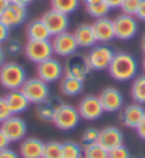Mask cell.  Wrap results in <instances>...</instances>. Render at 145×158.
<instances>
[{"label":"cell","instance_id":"cell-1","mask_svg":"<svg viewBox=\"0 0 145 158\" xmlns=\"http://www.w3.org/2000/svg\"><path fill=\"white\" fill-rule=\"evenodd\" d=\"M138 61L128 52H115L111 64L109 66V73L117 82H128L138 75Z\"/></svg>","mask_w":145,"mask_h":158},{"label":"cell","instance_id":"cell-2","mask_svg":"<svg viewBox=\"0 0 145 158\" xmlns=\"http://www.w3.org/2000/svg\"><path fill=\"white\" fill-rule=\"evenodd\" d=\"M27 81V72L21 64L6 61L0 66V85L7 90H18Z\"/></svg>","mask_w":145,"mask_h":158},{"label":"cell","instance_id":"cell-3","mask_svg":"<svg viewBox=\"0 0 145 158\" xmlns=\"http://www.w3.org/2000/svg\"><path fill=\"white\" fill-rule=\"evenodd\" d=\"M80 114L78 107L69 105V103H61V106L58 107L55 113V117H54L52 123L55 124L56 128H59L62 131H69L73 128L78 127L80 122Z\"/></svg>","mask_w":145,"mask_h":158},{"label":"cell","instance_id":"cell-4","mask_svg":"<svg viewBox=\"0 0 145 158\" xmlns=\"http://www.w3.org/2000/svg\"><path fill=\"white\" fill-rule=\"evenodd\" d=\"M24 55L33 64H40L54 55L51 40H27L24 44Z\"/></svg>","mask_w":145,"mask_h":158},{"label":"cell","instance_id":"cell-5","mask_svg":"<svg viewBox=\"0 0 145 158\" xmlns=\"http://www.w3.org/2000/svg\"><path fill=\"white\" fill-rule=\"evenodd\" d=\"M20 90L26 95V98L28 99V102L31 105H40V103L45 102L46 99L51 96L48 83L41 81L38 76L28 78L24 82V85L21 86Z\"/></svg>","mask_w":145,"mask_h":158},{"label":"cell","instance_id":"cell-6","mask_svg":"<svg viewBox=\"0 0 145 158\" xmlns=\"http://www.w3.org/2000/svg\"><path fill=\"white\" fill-rule=\"evenodd\" d=\"M114 51L106 44H96L92 47L89 54L86 55L87 62H89L92 71H107L114 58Z\"/></svg>","mask_w":145,"mask_h":158},{"label":"cell","instance_id":"cell-7","mask_svg":"<svg viewBox=\"0 0 145 158\" xmlns=\"http://www.w3.org/2000/svg\"><path fill=\"white\" fill-rule=\"evenodd\" d=\"M37 76L46 83H52L56 81H61L65 75L63 72V64L61 62L58 58H51L45 59L42 62L37 64Z\"/></svg>","mask_w":145,"mask_h":158},{"label":"cell","instance_id":"cell-8","mask_svg":"<svg viewBox=\"0 0 145 158\" xmlns=\"http://www.w3.org/2000/svg\"><path fill=\"white\" fill-rule=\"evenodd\" d=\"M113 24H114L115 38L121 40V41L134 38L138 33V19L131 14H119L113 20Z\"/></svg>","mask_w":145,"mask_h":158},{"label":"cell","instance_id":"cell-9","mask_svg":"<svg viewBox=\"0 0 145 158\" xmlns=\"http://www.w3.org/2000/svg\"><path fill=\"white\" fill-rule=\"evenodd\" d=\"M63 72L66 76H72L76 79H82L85 81L92 72L89 62L86 55H80V54H73V55L68 56L66 61L63 62Z\"/></svg>","mask_w":145,"mask_h":158},{"label":"cell","instance_id":"cell-10","mask_svg":"<svg viewBox=\"0 0 145 158\" xmlns=\"http://www.w3.org/2000/svg\"><path fill=\"white\" fill-rule=\"evenodd\" d=\"M51 44H52L54 55L61 56V58H68L78 52V48H79L73 33H69V31L54 35L51 38Z\"/></svg>","mask_w":145,"mask_h":158},{"label":"cell","instance_id":"cell-11","mask_svg":"<svg viewBox=\"0 0 145 158\" xmlns=\"http://www.w3.org/2000/svg\"><path fill=\"white\" fill-rule=\"evenodd\" d=\"M78 110H79L80 117L83 120H87V122H95V120L102 117L104 113L99 96L96 95H86L85 98L80 99L79 105H78Z\"/></svg>","mask_w":145,"mask_h":158},{"label":"cell","instance_id":"cell-12","mask_svg":"<svg viewBox=\"0 0 145 158\" xmlns=\"http://www.w3.org/2000/svg\"><path fill=\"white\" fill-rule=\"evenodd\" d=\"M0 127L4 131V134L7 135V138L10 140V143H17L26 138L27 123L18 114H11L7 120L2 123Z\"/></svg>","mask_w":145,"mask_h":158},{"label":"cell","instance_id":"cell-13","mask_svg":"<svg viewBox=\"0 0 145 158\" xmlns=\"http://www.w3.org/2000/svg\"><path fill=\"white\" fill-rule=\"evenodd\" d=\"M41 20L44 21V24L46 26V28L52 37L58 35L61 33H65L69 28V16H66L61 11H56L54 9L45 11L41 17Z\"/></svg>","mask_w":145,"mask_h":158},{"label":"cell","instance_id":"cell-14","mask_svg":"<svg viewBox=\"0 0 145 158\" xmlns=\"http://www.w3.org/2000/svg\"><path fill=\"white\" fill-rule=\"evenodd\" d=\"M99 99L106 113H117L124 107V96L120 92V89L114 86L103 89L99 95Z\"/></svg>","mask_w":145,"mask_h":158},{"label":"cell","instance_id":"cell-15","mask_svg":"<svg viewBox=\"0 0 145 158\" xmlns=\"http://www.w3.org/2000/svg\"><path fill=\"white\" fill-rule=\"evenodd\" d=\"M26 20H27V7L20 6V4L14 3L11 0L9 6L4 9L3 13L0 14V21L6 24L9 28L21 26V24H24Z\"/></svg>","mask_w":145,"mask_h":158},{"label":"cell","instance_id":"cell-16","mask_svg":"<svg viewBox=\"0 0 145 158\" xmlns=\"http://www.w3.org/2000/svg\"><path fill=\"white\" fill-rule=\"evenodd\" d=\"M144 117L145 109L144 105H139V103H130L120 110V122L123 126L128 128H137Z\"/></svg>","mask_w":145,"mask_h":158},{"label":"cell","instance_id":"cell-17","mask_svg":"<svg viewBox=\"0 0 145 158\" xmlns=\"http://www.w3.org/2000/svg\"><path fill=\"white\" fill-rule=\"evenodd\" d=\"M99 144L103 148H106L107 151L113 150V148L119 147V145L124 144V134L119 127L114 126H107V127L102 128L99 133Z\"/></svg>","mask_w":145,"mask_h":158},{"label":"cell","instance_id":"cell-18","mask_svg":"<svg viewBox=\"0 0 145 158\" xmlns=\"http://www.w3.org/2000/svg\"><path fill=\"white\" fill-rule=\"evenodd\" d=\"M93 30H95L97 44H109L115 38L114 24H113V20H110L109 17L95 20Z\"/></svg>","mask_w":145,"mask_h":158},{"label":"cell","instance_id":"cell-19","mask_svg":"<svg viewBox=\"0 0 145 158\" xmlns=\"http://www.w3.org/2000/svg\"><path fill=\"white\" fill-rule=\"evenodd\" d=\"M45 143L37 137H26L21 140L18 154L21 158H42Z\"/></svg>","mask_w":145,"mask_h":158},{"label":"cell","instance_id":"cell-20","mask_svg":"<svg viewBox=\"0 0 145 158\" xmlns=\"http://www.w3.org/2000/svg\"><path fill=\"white\" fill-rule=\"evenodd\" d=\"M73 35H75V40L78 45H79V48H92V47H95L97 44L93 24L89 23L79 24L73 31Z\"/></svg>","mask_w":145,"mask_h":158},{"label":"cell","instance_id":"cell-21","mask_svg":"<svg viewBox=\"0 0 145 158\" xmlns=\"http://www.w3.org/2000/svg\"><path fill=\"white\" fill-rule=\"evenodd\" d=\"M62 100L56 96H50L46 99L45 102L37 105L35 109V113H37V117L40 118L41 122H51L52 123L54 117H55V113L58 110V107L61 106Z\"/></svg>","mask_w":145,"mask_h":158},{"label":"cell","instance_id":"cell-22","mask_svg":"<svg viewBox=\"0 0 145 158\" xmlns=\"http://www.w3.org/2000/svg\"><path fill=\"white\" fill-rule=\"evenodd\" d=\"M4 98H6L7 105L10 107L11 114H21L31 105L28 102V99L26 98V95L21 92L20 89L18 90H9V93Z\"/></svg>","mask_w":145,"mask_h":158},{"label":"cell","instance_id":"cell-23","mask_svg":"<svg viewBox=\"0 0 145 158\" xmlns=\"http://www.w3.org/2000/svg\"><path fill=\"white\" fill-rule=\"evenodd\" d=\"M27 40H51L52 35L50 34L46 26L41 19L31 20L26 27Z\"/></svg>","mask_w":145,"mask_h":158},{"label":"cell","instance_id":"cell-24","mask_svg":"<svg viewBox=\"0 0 145 158\" xmlns=\"http://www.w3.org/2000/svg\"><path fill=\"white\" fill-rule=\"evenodd\" d=\"M83 86H85V81L72 78V76L63 75V78L59 81V90L63 96H69V98L79 95L83 90Z\"/></svg>","mask_w":145,"mask_h":158},{"label":"cell","instance_id":"cell-25","mask_svg":"<svg viewBox=\"0 0 145 158\" xmlns=\"http://www.w3.org/2000/svg\"><path fill=\"white\" fill-rule=\"evenodd\" d=\"M131 98L135 103L145 105V73L137 75L131 83Z\"/></svg>","mask_w":145,"mask_h":158},{"label":"cell","instance_id":"cell-26","mask_svg":"<svg viewBox=\"0 0 145 158\" xmlns=\"http://www.w3.org/2000/svg\"><path fill=\"white\" fill-rule=\"evenodd\" d=\"M82 0H51V9L69 16L79 9Z\"/></svg>","mask_w":145,"mask_h":158},{"label":"cell","instance_id":"cell-27","mask_svg":"<svg viewBox=\"0 0 145 158\" xmlns=\"http://www.w3.org/2000/svg\"><path fill=\"white\" fill-rule=\"evenodd\" d=\"M62 155L63 158H83V147L75 141H63Z\"/></svg>","mask_w":145,"mask_h":158},{"label":"cell","instance_id":"cell-28","mask_svg":"<svg viewBox=\"0 0 145 158\" xmlns=\"http://www.w3.org/2000/svg\"><path fill=\"white\" fill-rule=\"evenodd\" d=\"M86 7V13L89 14L90 17H93V19H103V17H107V14H109V11L111 9H110L107 4H106V2H99V3H93V4H87Z\"/></svg>","mask_w":145,"mask_h":158},{"label":"cell","instance_id":"cell-29","mask_svg":"<svg viewBox=\"0 0 145 158\" xmlns=\"http://www.w3.org/2000/svg\"><path fill=\"white\" fill-rule=\"evenodd\" d=\"M99 133H100V130H97V128H95V127L86 128L85 131L82 133V135H80L79 144L82 145L83 148L89 147V145H93V144H97V143H99Z\"/></svg>","mask_w":145,"mask_h":158},{"label":"cell","instance_id":"cell-30","mask_svg":"<svg viewBox=\"0 0 145 158\" xmlns=\"http://www.w3.org/2000/svg\"><path fill=\"white\" fill-rule=\"evenodd\" d=\"M3 47H4V51H6V55L9 56H17L20 55L21 52H24V44L18 38H11L10 37L3 44Z\"/></svg>","mask_w":145,"mask_h":158},{"label":"cell","instance_id":"cell-31","mask_svg":"<svg viewBox=\"0 0 145 158\" xmlns=\"http://www.w3.org/2000/svg\"><path fill=\"white\" fill-rule=\"evenodd\" d=\"M42 158H63V155H62V143H58V141L45 143Z\"/></svg>","mask_w":145,"mask_h":158},{"label":"cell","instance_id":"cell-32","mask_svg":"<svg viewBox=\"0 0 145 158\" xmlns=\"http://www.w3.org/2000/svg\"><path fill=\"white\" fill-rule=\"evenodd\" d=\"M83 158H109V151L97 143L83 148Z\"/></svg>","mask_w":145,"mask_h":158},{"label":"cell","instance_id":"cell-33","mask_svg":"<svg viewBox=\"0 0 145 158\" xmlns=\"http://www.w3.org/2000/svg\"><path fill=\"white\" fill-rule=\"evenodd\" d=\"M139 3H141V0H123L120 9H121L123 13L135 16V14H137V10H138V7H139Z\"/></svg>","mask_w":145,"mask_h":158},{"label":"cell","instance_id":"cell-34","mask_svg":"<svg viewBox=\"0 0 145 158\" xmlns=\"http://www.w3.org/2000/svg\"><path fill=\"white\" fill-rule=\"evenodd\" d=\"M109 158H131V152L124 144L109 151Z\"/></svg>","mask_w":145,"mask_h":158},{"label":"cell","instance_id":"cell-35","mask_svg":"<svg viewBox=\"0 0 145 158\" xmlns=\"http://www.w3.org/2000/svg\"><path fill=\"white\" fill-rule=\"evenodd\" d=\"M11 116V112H10V107L7 105V100L4 96H0V124L7 120V118Z\"/></svg>","mask_w":145,"mask_h":158},{"label":"cell","instance_id":"cell-36","mask_svg":"<svg viewBox=\"0 0 145 158\" xmlns=\"http://www.w3.org/2000/svg\"><path fill=\"white\" fill-rule=\"evenodd\" d=\"M9 38H10V28L0 21V44L3 45Z\"/></svg>","mask_w":145,"mask_h":158},{"label":"cell","instance_id":"cell-37","mask_svg":"<svg viewBox=\"0 0 145 158\" xmlns=\"http://www.w3.org/2000/svg\"><path fill=\"white\" fill-rule=\"evenodd\" d=\"M0 158H21L20 154L14 150H11L10 147L6 148V150H2L0 151Z\"/></svg>","mask_w":145,"mask_h":158},{"label":"cell","instance_id":"cell-38","mask_svg":"<svg viewBox=\"0 0 145 158\" xmlns=\"http://www.w3.org/2000/svg\"><path fill=\"white\" fill-rule=\"evenodd\" d=\"M10 147V140L7 138V135L4 134V131L0 127V151L2 150H6V148Z\"/></svg>","mask_w":145,"mask_h":158},{"label":"cell","instance_id":"cell-39","mask_svg":"<svg viewBox=\"0 0 145 158\" xmlns=\"http://www.w3.org/2000/svg\"><path fill=\"white\" fill-rule=\"evenodd\" d=\"M135 17H137L139 21H145V0H141V3H139V7H138V10H137Z\"/></svg>","mask_w":145,"mask_h":158},{"label":"cell","instance_id":"cell-40","mask_svg":"<svg viewBox=\"0 0 145 158\" xmlns=\"http://www.w3.org/2000/svg\"><path fill=\"white\" fill-rule=\"evenodd\" d=\"M135 130H137V134H138V137L145 141V117L141 120V123H139L138 127L135 128Z\"/></svg>","mask_w":145,"mask_h":158},{"label":"cell","instance_id":"cell-41","mask_svg":"<svg viewBox=\"0 0 145 158\" xmlns=\"http://www.w3.org/2000/svg\"><path fill=\"white\" fill-rule=\"evenodd\" d=\"M103 2H106V4H107L110 9H120L121 3H123V0H103Z\"/></svg>","mask_w":145,"mask_h":158},{"label":"cell","instance_id":"cell-42","mask_svg":"<svg viewBox=\"0 0 145 158\" xmlns=\"http://www.w3.org/2000/svg\"><path fill=\"white\" fill-rule=\"evenodd\" d=\"M6 62V51H4V47L0 44V66Z\"/></svg>","mask_w":145,"mask_h":158},{"label":"cell","instance_id":"cell-43","mask_svg":"<svg viewBox=\"0 0 145 158\" xmlns=\"http://www.w3.org/2000/svg\"><path fill=\"white\" fill-rule=\"evenodd\" d=\"M11 2H14V3H17V4H20V6H24V7H27L28 4L33 3V0H11Z\"/></svg>","mask_w":145,"mask_h":158},{"label":"cell","instance_id":"cell-44","mask_svg":"<svg viewBox=\"0 0 145 158\" xmlns=\"http://www.w3.org/2000/svg\"><path fill=\"white\" fill-rule=\"evenodd\" d=\"M9 3H10V0H0V14L4 11V9L9 6Z\"/></svg>","mask_w":145,"mask_h":158},{"label":"cell","instance_id":"cell-45","mask_svg":"<svg viewBox=\"0 0 145 158\" xmlns=\"http://www.w3.org/2000/svg\"><path fill=\"white\" fill-rule=\"evenodd\" d=\"M99 2H103V0H82V3L85 4V6H87V4H93V3H99Z\"/></svg>","mask_w":145,"mask_h":158},{"label":"cell","instance_id":"cell-46","mask_svg":"<svg viewBox=\"0 0 145 158\" xmlns=\"http://www.w3.org/2000/svg\"><path fill=\"white\" fill-rule=\"evenodd\" d=\"M141 49H142V52L145 54V33H144V35H142V38H141Z\"/></svg>","mask_w":145,"mask_h":158},{"label":"cell","instance_id":"cell-47","mask_svg":"<svg viewBox=\"0 0 145 158\" xmlns=\"http://www.w3.org/2000/svg\"><path fill=\"white\" fill-rule=\"evenodd\" d=\"M141 66H142V71H144V73H145V54H144V56H142V62H141Z\"/></svg>","mask_w":145,"mask_h":158},{"label":"cell","instance_id":"cell-48","mask_svg":"<svg viewBox=\"0 0 145 158\" xmlns=\"http://www.w3.org/2000/svg\"><path fill=\"white\" fill-rule=\"evenodd\" d=\"M131 158H145L144 155H131Z\"/></svg>","mask_w":145,"mask_h":158}]
</instances>
